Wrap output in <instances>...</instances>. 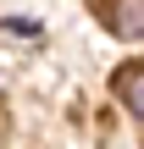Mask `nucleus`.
I'll return each instance as SVG.
<instances>
[{
	"instance_id": "nucleus-1",
	"label": "nucleus",
	"mask_w": 144,
	"mask_h": 149,
	"mask_svg": "<svg viewBox=\"0 0 144 149\" xmlns=\"http://www.w3.org/2000/svg\"><path fill=\"white\" fill-rule=\"evenodd\" d=\"M100 17L117 39H144V0H100Z\"/></svg>"
},
{
	"instance_id": "nucleus-2",
	"label": "nucleus",
	"mask_w": 144,
	"mask_h": 149,
	"mask_svg": "<svg viewBox=\"0 0 144 149\" xmlns=\"http://www.w3.org/2000/svg\"><path fill=\"white\" fill-rule=\"evenodd\" d=\"M117 94L128 100V111L144 122V66H122L117 72Z\"/></svg>"
},
{
	"instance_id": "nucleus-3",
	"label": "nucleus",
	"mask_w": 144,
	"mask_h": 149,
	"mask_svg": "<svg viewBox=\"0 0 144 149\" xmlns=\"http://www.w3.org/2000/svg\"><path fill=\"white\" fill-rule=\"evenodd\" d=\"M6 33H22V39H33V33H39V22H22V17H6Z\"/></svg>"
}]
</instances>
